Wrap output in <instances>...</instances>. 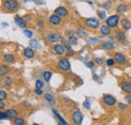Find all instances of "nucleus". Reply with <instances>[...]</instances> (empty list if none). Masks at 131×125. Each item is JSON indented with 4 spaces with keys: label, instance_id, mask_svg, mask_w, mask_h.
<instances>
[{
    "label": "nucleus",
    "instance_id": "obj_1",
    "mask_svg": "<svg viewBox=\"0 0 131 125\" xmlns=\"http://www.w3.org/2000/svg\"><path fill=\"white\" fill-rule=\"evenodd\" d=\"M3 7L8 11H14L18 8L17 0H3Z\"/></svg>",
    "mask_w": 131,
    "mask_h": 125
},
{
    "label": "nucleus",
    "instance_id": "obj_2",
    "mask_svg": "<svg viewBox=\"0 0 131 125\" xmlns=\"http://www.w3.org/2000/svg\"><path fill=\"white\" fill-rule=\"evenodd\" d=\"M119 20H120L119 15H116V14H115V15H111L106 19V24H107L108 26H110L111 28H113V27H116V26L118 25Z\"/></svg>",
    "mask_w": 131,
    "mask_h": 125
},
{
    "label": "nucleus",
    "instance_id": "obj_3",
    "mask_svg": "<svg viewBox=\"0 0 131 125\" xmlns=\"http://www.w3.org/2000/svg\"><path fill=\"white\" fill-rule=\"evenodd\" d=\"M85 24L90 27V28H97L99 25H100V22H99V19H97L96 17H91V18H87L85 20Z\"/></svg>",
    "mask_w": 131,
    "mask_h": 125
},
{
    "label": "nucleus",
    "instance_id": "obj_4",
    "mask_svg": "<svg viewBox=\"0 0 131 125\" xmlns=\"http://www.w3.org/2000/svg\"><path fill=\"white\" fill-rule=\"evenodd\" d=\"M58 68L62 71H70L71 70V64L68 59H61L58 62Z\"/></svg>",
    "mask_w": 131,
    "mask_h": 125
},
{
    "label": "nucleus",
    "instance_id": "obj_5",
    "mask_svg": "<svg viewBox=\"0 0 131 125\" xmlns=\"http://www.w3.org/2000/svg\"><path fill=\"white\" fill-rule=\"evenodd\" d=\"M83 118H84V116L81 113V111H79V110H75L74 113L72 114V120L75 124H81L83 121Z\"/></svg>",
    "mask_w": 131,
    "mask_h": 125
},
{
    "label": "nucleus",
    "instance_id": "obj_6",
    "mask_svg": "<svg viewBox=\"0 0 131 125\" xmlns=\"http://www.w3.org/2000/svg\"><path fill=\"white\" fill-rule=\"evenodd\" d=\"M102 100H103V103L107 106H114L116 104V99L111 95H104Z\"/></svg>",
    "mask_w": 131,
    "mask_h": 125
},
{
    "label": "nucleus",
    "instance_id": "obj_7",
    "mask_svg": "<svg viewBox=\"0 0 131 125\" xmlns=\"http://www.w3.org/2000/svg\"><path fill=\"white\" fill-rule=\"evenodd\" d=\"M114 60H115V62H117V64H119V65H125V64H126V62H127L126 57H125L124 55L120 54V53L115 54V55H114Z\"/></svg>",
    "mask_w": 131,
    "mask_h": 125
},
{
    "label": "nucleus",
    "instance_id": "obj_8",
    "mask_svg": "<svg viewBox=\"0 0 131 125\" xmlns=\"http://www.w3.org/2000/svg\"><path fill=\"white\" fill-rule=\"evenodd\" d=\"M115 36L118 39L119 43L121 44H125L126 43V34L123 32L122 30H117L115 32Z\"/></svg>",
    "mask_w": 131,
    "mask_h": 125
},
{
    "label": "nucleus",
    "instance_id": "obj_9",
    "mask_svg": "<svg viewBox=\"0 0 131 125\" xmlns=\"http://www.w3.org/2000/svg\"><path fill=\"white\" fill-rule=\"evenodd\" d=\"M54 13L57 14V15L61 16V17H66V16L68 15V9L64 7V6H60V7H58V8H56L54 9Z\"/></svg>",
    "mask_w": 131,
    "mask_h": 125
},
{
    "label": "nucleus",
    "instance_id": "obj_10",
    "mask_svg": "<svg viewBox=\"0 0 131 125\" xmlns=\"http://www.w3.org/2000/svg\"><path fill=\"white\" fill-rule=\"evenodd\" d=\"M49 21V23L52 24V25H59V24L61 23V21H62V17L59 15H57V14L54 13V14L50 15Z\"/></svg>",
    "mask_w": 131,
    "mask_h": 125
},
{
    "label": "nucleus",
    "instance_id": "obj_11",
    "mask_svg": "<svg viewBox=\"0 0 131 125\" xmlns=\"http://www.w3.org/2000/svg\"><path fill=\"white\" fill-rule=\"evenodd\" d=\"M23 55H24V57L26 59H32L34 57V55H35V51H34V49L32 47H26L23 50Z\"/></svg>",
    "mask_w": 131,
    "mask_h": 125
},
{
    "label": "nucleus",
    "instance_id": "obj_12",
    "mask_svg": "<svg viewBox=\"0 0 131 125\" xmlns=\"http://www.w3.org/2000/svg\"><path fill=\"white\" fill-rule=\"evenodd\" d=\"M47 38H48V40L49 43H57L60 39V34L57 33V32H50V33L48 34Z\"/></svg>",
    "mask_w": 131,
    "mask_h": 125
},
{
    "label": "nucleus",
    "instance_id": "obj_13",
    "mask_svg": "<svg viewBox=\"0 0 131 125\" xmlns=\"http://www.w3.org/2000/svg\"><path fill=\"white\" fill-rule=\"evenodd\" d=\"M120 87L124 92H126L127 94H131V84L129 82H125V81L121 82Z\"/></svg>",
    "mask_w": 131,
    "mask_h": 125
},
{
    "label": "nucleus",
    "instance_id": "obj_14",
    "mask_svg": "<svg viewBox=\"0 0 131 125\" xmlns=\"http://www.w3.org/2000/svg\"><path fill=\"white\" fill-rule=\"evenodd\" d=\"M53 50H54V53H56L58 56H62V55L65 54L66 48L63 45H56V46L53 47Z\"/></svg>",
    "mask_w": 131,
    "mask_h": 125
},
{
    "label": "nucleus",
    "instance_id": "obj_15",
    "mask_svg": "<svg viewBox=\"0 0 131 125\" xmlns=\"http://www.w3.org/2000/svg\"><path fill=\"white\" fill-rule=\"evenodd\" d=\"M100 32H101L102 35L107 36V35H109L110 32H111V27L108 26L107 24H106V25H102V26L100 27Z\"/></svg>",
    "mask_w": 131,
    "mask_h": 125
},
{
    "label": "nucleus",
    "instance_id": "obj_16",
    "mask_svg": "<svg viewBox=\"0 0 131 125\" xmlns=\"http://www.w3.org/2000/svg\"><path fill=\"white\" fill-rule=\"evenodd\" d=\"M14 21H15V23H16L17 25H18L19 27H21V28H23V27L26 26V22H25V20H24L23 18H21L20 16H15Z\"/></svg>",
    "mask_w": 131,
    "mask_h": 125
},
{
    "label": "nucleus",
    "instance_id": "obj_17",
    "mask_svg": "<svg viewBox=\"0 0 131 125\" xmlns=\"http://www.w3.org/2000/svg\"><path fill=\"white\" fill-rule=\"evenodd\" d=\"M121 26L123 27L124 30H128L131 28V22L127 19V18H123L121 20Z\"/></svg>",
    "mask_w": 131,
    "mask_h": 125
},
{
    "label": "nucleus",
    "instance_id": "obj_18",
    "mask_svg": "<svg viewBox=\"0 0 131 125\" xmlns=\"http://www.w3.org/2000/svg\"><path fill=\"white\" fill-rule=\"evenodd\" d=\"M3 60L6 64H11L14 62V56L12 54H5L3 56Z\"/></svg>",
    "mask_w": 131,
    "mask_h": 125
},
{
    "label": "nucleus",
    "instance_id": "obj_19",
    "mask_svg": "<svg viewBox=\"0 0 131 125\" xmlns=\"http://www.w3.org/2000/svg\"><path fill=\"white\" fill-rule=\"evenodd\" d=\"M6 115H7V119H13L17 116L16 110L14 109H8L6 111Z\"/></svg>",
    "mask_w": 131,
    "mask_h": 125
},
{
    "label": "nucleus",
    "instance_id": "obj_20",
    "mask_svg": "<svg viewBox=\"0 0 131 125\" xmlns=\"http://www.w3.org/2000/svg\"><path fill=\"white\" fill-rule=\"evenodd\" d=\"M102 47L105 48V49H112L114 47V41L107 40V41H105V43L102 44Z\"/></svg>",
    "mask_w": 131,
    "mask_h": 125
},
{
    "label": "nucleus",
    "instance_id": "obj_21",
    "mask_svg": "<svg viewBox=\"0 0 131 125\" xmlns=\"http://www.w3.org/2000/svg\"><path fill=\"white\" fill-rule=\"evenodd\" d=\"M52 113H53V114L56 115V117H57V118L59 119V121H60V123H61V124L68 125V122L64 120V118H63V117H62V116L60 115V113H59V112H58L57 110H53V109H52Z\"/></svg>",
    "mask_w": 131,
    "mask_h": 125
},
{
    "label": "nucleus",
    "instance_id": "obj_22",
    "mask_svg": "<svg viewBox=\"0 0 131 125\" xmlns=\"http://www.w3.org/2000/svg\"><path fill=\"white\" fill-rule=\"evenodd\" d=\"M10 72V69H9V67L8 66H1V68H0V75L1 76H5V75H7L8 73Z\"/></svg>",
    "mask_w": 131,
    "mask_h": 125
},
{
    "label": "nucleus",
    "instance_id": "obj_23",
    "mask_svg": "<svg viewBox=\"0 0 131 125\" xmlns=\"http://www.w3.org/2000/svg\"><path fill=\"white\" fill-rule=\"evenodd\" d=\"M69 43H70L72 46H76V45H78V37H77L75 34L69 36Z\"/></svg>",
    "mask_w": 131,
    "mask_h": 125
},
{
    "label": "nucleus",
    "instance_id": "obj_24",
    "mask_svg": "<svg viewBox=\"0 0 131 125\" xmlns=\"http://www.w3.org/2000/svg\"><path fill=\"white\" fill-rule=\"evenodd\" d=\"M45 99L49 102L50 105H53V104H54V98H53L52 95H50V94H46V95H45Z\"/></svg>",
    "mask_w": 131,
    "mask_h": 125
},
{
    "label": "nucleus",
    "instance_id": "obj_25",
    "mask_svg": "<svg viewBox=\"0 0 131 125\" xmlns=\"http://www.w3.org/2000/svg\"><path fill=\"white\" fill-rule=\"evenodd\" d=\"M76 33H77V35H78L79 37H84V36L86 35V31L84 30L81 26H79V27L76 28Z\"/></svg>",
    "mask_w": 131,
    "mask_h": 125
},
{
    "label": "nucleus",
    "instance_id": "obj_26",
    "mask_svg": "<svg viewBox=\"0 0 131 125\" xmlns=\"http://www.w3.org/2000/svg\"><path fill=\"white\" fill-rule=\"evenodd\" d=\"M61 43H62V45L65 47L66 49H68L69 51L72 50V49H71V44H69V43L66 40L65 37H61Z\"/></svg>",
    "mask_w": 131,
    "mask_h": 125
},
{
    "label": "nucleus",
    "instance_id": "obj_27",
    "mask_svg": "<svg viewBox=\"0 0 131 125\" xmlns=\"http://www.w3.org/2000/svg\"><path fill=\"white\" fill-rule=\"evenodd\" d=\"M117 10H118V12L119 13H125L126 11H127V8H126V6L124 5V4H119L118 5V7H117Z\"/></svg>",
    "mask_w": 131,
    "mask_h": 125
},
{
    "label": "nucleus",
    "instance_id": "obj_28",
    "mask_svg": "<svg viewBox=\"0 0 131 125\" xmlns=\"http://www.w3.org/2000/svg\"><path fill=\"white\" fill-rule=\"evenodd\" d=\"M12 83H13V80L10 77H5V78L3 79V84L6 85V86H11Z\"/></svg>",
    "mask_w": 131,
    "mask_h": 125
},
{
    "label": "nucleus",
    "instance_id": "obj_29",
    "mask_svg": "<svg viewBox=\"0 0 131 125\" xmlns=\"http://www.w3.org/2000/svg\"><path fill=\"white\" fill-rule=\"evenodd\" d=\"M42 76H43V79L46 80V82H49V80L51 79V73H50V72H49V71H47V72H43Z\"/></svg>",
    "mask_w": 131,
    "mask_h": 125
},
{
    "label": "nucleus",
    "instance_id": "obj_30",
    "mask_svg": "<svg viewBox=\"0 0 131 125\" xmlns=\"http://www.w3.org/2000/svg\"><path fill=\"white\" fill-rule=\"evenodd\" d=\"M29 45H30V47H33V48H39V45H38V43H37V40H30L29 41Z\"/></svg>",
    "mask_w": 131,
    "mask_h": 125
},
{
    "label": "nucleus",
    "instance_id": "obj_31",
    "mask_svg": "<svg viewBox=\"0 0 131 125\" xmlns=\"http://www.w3.org/2000/svg\"><path fill=\"white\" fill-rule=\"evenodd\" d=\"M13 123L15 125H22V124H24V120H23L22 118H15V119L13 120Z\"/></svg>",
    "mask_w": 131,
    "mask_h": 125
},
{
    "label": "nucleus",
    "instance_id": "obj_32",
    "mask_svg": "<svg viewBox=\"0 0 131 125\" xmlns=\"http://www.w3.org/2000/svg\"><path fill=\"white\" fill-rule=\"evenodd\" d=\"M83 105H84V107H85V108H87V109H90V108H91V102H90L88 99H86V100L84 101Z\"/></svg>",
    "mask_w": 131,
    "mask_h": 125
},
{
    "label": "nucleus",
    "instance_id": "obj_33",
    "mask_svg": "<svg viewBox=\"0 0 131 125\" xmlns=\"http://www.w3.org/2000/svg\"><path fill=\"white\" fill-rule=\"evenodd\" d=\"M6 97H7V95H6V92H5L4 90H1V91H0V100L4 101V100L6 99Z\"/></svg>",
    "mask_w": 131,
    "mask_h": 125
},
{
    "label": "nucleus",
    "instance_id": "obj_34",
    "mask_svg": "<svg viewBox=\"0 0 131 125\" xmlns=\"http://www.w3.org/2000/svg\"><path fill=\"white\" fill-rule=\"evenodd\" d=\"M35 87L36 88H42L43 87V82L42 81H40V80H36V82H35Z\"/></svg>",
    "mask_w": 131,
    "mask_h": 125
},
{
    "label": "nucleus",
    "instance_id": "obj_35",
    "mask_svg": "<svg viewBox=\"0 0 131 125\" xmlns=\"http://www.w3.org/2000/svg\"><path fill=\"white\" fill-rule=\"evenodd\" d=\"M106 62H107V66H108V67H113L115 64V60L114 59H108V60L106 61Z\"/></svg>",
    "mask_w": 131,
    "mask_h": 125
},
{
    "label": "nucleus",
    "instance_id": "obj_36",
    "mask_svg": "<svg viewBox=\"0 0 131 125\" xmlns=\"http://www.w3.org/2000/svg\"><path fill=\"white\" fill-rule=\"evenodd\" d=\"M98 14L101 19H105V17H106V12L105 11H98Z\"/></svg>",
    "mask_w": 131,
    "mask_h": 125
},
{
    "label": "nucleus",
    "instance_id": "obj_37",
    "mask_svg": "<svg viewBox=\"0 0 131 125\" xmlns=\"http://www.w3.org/2000/svg\"><path fill=\"white\" fill-rule=\"evenodd\" d=\"M24 34H25V35H26L27 37H29V38H30V37L32 36V31H30V30H27V29H25V30H24Z\"/></svg>",
    "mask_w": 131,
    "mask_h": 125
},
{
    "label": "nucleus",
    "instance_id": "obj_38",
    "mask_svg": "<svg viewBox=\"0 0 131 125\" xmlns=\"http://www.w3.org/2000/svg\"><path fill=\"white\" fill-rule=\"evenodd\" d=\"M0 119L1 120H4V119H7V115H6V112H1L0 113Z\"/></svg>",
    "mask_w": 131,
    "mask_h": 125
},
{
    "label": "nucleus",
    "instance_id": "obj_39",
    "mask_svg": "<svg viewBox=\"0 0 131 125\" xmlns=\"http://www.w3.org/2000/svg\"><path fill=\"white\" fill-rule=\"evenodd\" d=\"M34 93L36 94V95H41L42 94V91H41V89L40 88H35V90H34Z\"/></svg>",
    "mask_w": 131,
    "mask_h": 125
},
{
    "label": "nucleus",
    "instance_id": "obj_40",
    "mask_svg": "<svg viewBox=\"0 0 131 125\" xmlns=\"http://www.w3.org/2000/svg\"><path fill=\"white\" fill-rule=\"evenodd\" d=\"M86 66H87L88 68L92 69V68L94 67V62H86Z\"/></svg>",
    "mask_w": 131,
    "mask_h": 125
},
{
    "label": "nucleus",
    "instance_id": "obj_41",
    "mask_svg": "<svg viewBox=\"0 0 131 125\" xmlns=\"http://www.w3.org/2000/svg\"><path fill=\"white\" fill-rule=\"evenodd\" d=\"M95 62H97L98 65H101V64H103V60L100 59V58H96V59H95Z\"/></svg>",
    "mask_w": 131,
    "mask_h": 125
},
{
    "label": "nucleus",
    "instance_id": "obj_42",
    "mask_svg": "<svg viewBox=\"0 0 131 125\" xmlns=\"http://www.w3.org/2000/svg\"><path fill=\"white\" fill-rule=\"evenodd\" d=\"M118 106H119V107H120V108H121L122 110H124V109H126V108H127V106H126V105H124V104H121V103H119V104H118Z\"/></svg>",
    "mask_w": 131,
    "mask_h": 125
},
{
    "label": "nucleus",
    "instance_id": "obj_43",
    "mask_svg": "<svg viewBox=\"0 0 131 125\" xmlns=\"http://www.w3.org/2000/svg\"><path fill=\"white\" fill-rule=\"evenodd\" d=\"M126 101H127V103H129V104H131V95H128V96H126Z\"/></svg>",
    "mask_w": 131,
    "mask_h": 125
},
{
    "label": "nucleus",
    "instance_id": "obj_44",
    "mask_svg": "<svg viewBox=\"0 0 131 125\" xmlns=\"http://www.w3.org/2000/svg\"><path fill=\"white\" fill-rule=\"evenodd\" d=\"M66 33H67V35H68V37L74 34V32H73V31H71V30H67V31H66Z\"/></svg>",
    "mask_w": 131,
    "mask_h": 125
},
{
    "label": "nucleus",
    "instance_id": "obj_45",
    "mask_svg": "<svg viewBox=\"0 0 131 125\" xmlns=\"http://www.w3.org/2000/svg\"><path fill=\"white\" fill-rule=\"evenodd\" d=\"M38 25H39L40 27H42V26H43V21H42V19H40V20L38 21Z\"/></svg>",
    "mask_w": 131,
    "mask_h": 125
},
{
    "label": "nucleus",
    "instance_id": "obj_46",
    "mask_svg": "<svg viewBox=\"0 0 131 125\" xmlns=\"http://www.w3.org/2000/svg\"><path fill=\"white\" fill-rule=\"evenodd\" d=\"M4 108V103L2 100H0V109H3Z\"/></svg>",
    "mask_w": 131,
    "mask_h": 125
},
{
    "label": "nucleus",
    "instance_id": "obj_47",
    "mask_svg": "<svg viewBox=\"0 0 131 125\" xmlns=\"http://www.w3.org/2000/svg\"><path fill=\"white\" fill-rule=\"evenodd\" d=\"M97 41H98V39H94V38H92V39L89 40V44H91V43H97Z\"/></svg>",
    "mask_w": 131,
    "mask_h": 125
},
{
    "label": "nucleus",
    "instance_id": "obj_48",
    "mask_svg": "<svg viewBox=\"0 0 131 125\" xmlns=\"http://www.w3.org/2000/svg\"><path fill=\"white\" fill-rule=\"evenodd\" d=\"M93 80L98 81V76H97V75H94V76H93Z\"/></svg>",
    "mask_w": 131,
    "mask_h": 125
},
{
    "label": "nucleus",
    "instance_id": "obj_49",
    "mask_svg": "<svg viewBox=\"0 0 131 125\" xmlns=\"http://www.w3.org/2000/svg\"><path fill=\"white\" fill-rule=\"evenodd\" d=\"M2 25H3V26H7L8 24H7V23H2Z\"/></svg>",
    "mask_w": 131,
    "mask_h": 125
}]
</instances>
